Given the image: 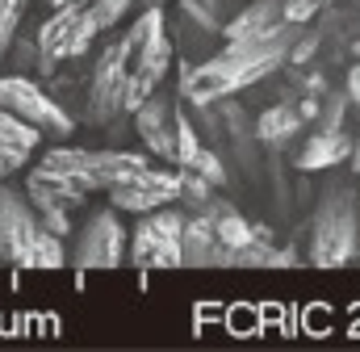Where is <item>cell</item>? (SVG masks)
<instances>
[{"label":"cell","mask_w":360,"mask_h":352,"mask_svg":"<svg viewBox=\"0 0 360 352\" xmlns=\"http://www.w3.org/2000/svg\"><path fill=\"white\" fill-rule=\"evenodd\" d=\"M147 168V156L134 151H89V147H51L25 176V197L38 210V218L63 239L72 231V210L89 193H109L126 176Z\"/></svg>","instance_id":"6da1fadb"},{"label":"cell","mask_w":360,"mask_h":352,"mask_svg":"<svg viewBox=\"0 0 360 352\" xmlns=\"http://www.w3.org/2000/svg\"><path fill=\"white\" fill-rule=\"evenodd\" d=\"M297 34H302L297 21H281V25L264 30V34L226 42L218 55L184 68L180 96L193 101V105H214V101H222V96H231L239 88H252V84H260V80H269L272 72L289 59Z\"/></svg>","instance_id":"7a4b0ae2"},{"label":"cell","mask_w":360,"mask_h":352,"mask_svg":"<svg viewBox=\"0 0 360 352\" xmlns=\"http://www.w3.org/2000/svg\"><path fill=\"white\" fill-rule=\"evenodd\" d=\"M63 239L38 218L21 189L0 180V264L13 268H63Z\"/></svg>","instance_id":"3957f363"},{"label":"cell","mask_w":360,"mask_h":352,"mask_svg":"<svg viewBox=\"0 0 360 352\" xmlns=\"http://www.w3.org/2000/svg\"><path fill=\"white\" fill-rule=\"evenodd\" d=\"M126 46H130V80H126V113H134L155 88L168 80L172 68V38H168V21L160 4H147L134 25L126 30Z\"/></svg>","instance_id":"277c9868"},{"label":"cell","mask_w":360,"mask_h":352,"mask_svg":"<svg viewBox=\"0 0 360 352\" xmlns=\"http://www.w3.org/2000/svg\"><path fill=\"white\" fill-rule=\"evenodd\" d=\"M356 244H360L356 193L344 180H331L323 189L314 222H310V264L314 268H344L356 256Z\"/></svg>","instance_id":"5b68a950"},{"label":"cell","mask_w":360,"mask_h":352,"mask_svg":"<svg viewBox=\"0 0 360 352\" xmlns=\"http://www.w3.org/2000/svg\"><path fill=\"white\" fill-rule=\"evenodd\" d=\"M101 34H105V30H101L96 13H92L84 0H68V4H59V8L38 25V38H34V42H38V68L51 76L59 63L80 59Z\"/></svg>","instance_id":"8992f818"},{"label":"cell","mask_w":360,"mask_h":352,"mask_svg":"<svg viewBox=\"0 0 360 352\" xmlns=\"http://www.w3.org/2000/svg\"><path fill=\"white\" fill-rule=\"evenodd\" d=\"M126 80H130V46H126V34H117L113 42L101 46L92 63L89 92H84L89 126H113L117 118H126Z\"/></svg>","instance_id":"52a82bcc"},{"label":"cell","mask_w":360,"mask_h":352,"mask_svg":"<svg viewBox=\"0 0 360 352\" xmlns=\"http://www.w3.org/2000/svg\"><path fill=\"white\" fill-rule=\"evenodd\" d=\"M0 109L13 113L17 122L34 126L38 134H72L76 130V118L63 109V101H55L46 88L30 76H0Z\"/></svg>","instance_id":"ba28073f"},{"label":"cell","mask_w":360,"mask_h":352,"mask_svg":"<svg viewBox=\"0 0 360 352\" xmlns=\"http://www.w3.org/2000/svg\"><path fill=\"white\" fill-rule=\"evenodd\" d=\"M126 227L117 218V210H92L76 235V248H72V268L76 272H113L122 256H126Z\"/></svg>","instance_id":"9c48e42d"},{"label":"cell","mask_w":360,"mask_h":352,"mask_svg":"<svg viewBox=\"0 0 360 352\" xmlns=\"http://www.w3.org/2000/svg\"><path fill=\"white\" fill-rule=\"evenodd\" d=\"M180 231H184V214L180 210H147L143 222L130 235V260L139 268H184L180 256Z\"/></svg>","instance_id":"30bf717a"},{"label":"cell","mask_w":360,"mask_h":352,"mask_svg":"<svg viewBox=\"0 0 360 352\" xmlns=\"http://www.w3.org/2000/svg\"><path fill=\"white\" fill-rule=\"evenodd\" d=\"M176 197H180V172H164V168H151V164L109 189V206L117 214H147V210H160Z\"/></svg>","instance_id":"8fae6325"},{"label":"cell","mask_w":360,"mask_h":352,"mask_svg":"<svg viewBox=\"0 0 360 352\" xmlns=\"http://www.w3.org/2000/svg\"><path fill=\"white\" fill-rule=\"evenodd\" d=\"M176 101H168V96H160V88L130 113L134 118V130H139V139H143V147L151 151V156H160V160H168V164H176Z\"/></svg>","instance_id":"7c38bea8"},{"label":"cell","mask_w":360,"mask_h":352,"mask_svg":"<svg viewBox=\"0 0 360 352\" xmlns=\"http://www.w3.org/2000/svg\"><path fill=\"white\" fill-rule=\"evenodd\" d=\"M38 139H42V134H38L34 126H25V122H17L13 113L0 109V180L30 164Z\"/></svg>","instance_id":"4fadbf2b"},{"label":"cell","mask_w":360,"mask_h":352,"mask_svg":"<svg viewBox=\"0 0 360 352\" xmlns=\"http://www.w3.org/2000/svg\"><path fill=\"white\" fill-rule=\"evenodd\" d=\"M218 235H214V222L210 214H193L184 218V231H180V256H184V268H214V256H218Z\"/></svg>","instance_id":"5bb4252c"},{"label":"cell","mask_w":360,"mask_h":352,"mask_svg":"<svg viewBox=\"0 0 360 352\" xmlns=\"http://www.w3.org/2000/svg\"><path fill=\"white\" fill-rule=\"evenodd\" d=\"M348 151H352V143H348L344 130H314L306 139L302 156H297V168L302 172H323V168H335L340 160H348Z\"/></svg>","instance_id":"9a60e30c"},{"label":"cell","mask_w":360,"mask_h":352,"mask_svg":"<svg viewBox=\"0 0 360 352\" xmlns=\"http://www.w3.org/2000/svg\"><path fill=\"white\" fill-rule=\"evenodd\" d=\"M281 21H285V0H252L235 21L222 25V38H226V42L252 38V34H264L272 25H281Z\"/></svg>","instance_id":"2e32d148"},{"label":"cell","mask_w":360,"mask_h":352,"mask_svg":"<svg viewBox=\"0 0 360 352\" xmlns=\"http://www.w3.org/2000/svg\"><path fill=\"white\" fill-rule=\"evenodd\" d=\"M302 109L297 105H272V109H264L260 113V122H256V134L264 139V143H285V139H293L297 130H302Z\"/></svg>","instance_id":"e0dca14e"},{"label":"cell","mask_w":360,"mask_h":352,"mask_svg":"<svg viewBox=\"0 0 360 352\" xmlns=\"http://www.w3.org/2000/svg\"><path fill=\"white\" fill-rule=\"evenodd\" d=\"M25 8H30V0H0V59H8L17 30L25 21Z\"/></svg>","instance_id":"ac0fdd59"},{"label":"cell","mask_w":360,"mask_h":352,"mask_svg":"<svg viewBox=\"0 0 360 352\" xmlns=\"http://www.w3.org/2000/svg\"><path fill=\"white\" fill-rule=\"evenodd\" d=\"M344 118H348V92H331L314 113V130H344Z\"/></svg>","instance_id":"d6986e66"},{"label":"cell","mask_w":360,"mask_h":352,"mask_svg":"<svg viewBox=\"0 0 360 352\" xmlns=\"http://www.w3.org/2000/svg\"><path fill=\"white\" fill-rule=\"evenodd\" d=\"M210 180L201 172H193V168H180V197L176 201H184V206H193V210H201L205 201H210Z\"/></svg>","instance_id":"ffe728a7"},{"label":"cell","mask_w":360,"mask_h":352,"mask_svg":"<svg viewBox=\"0 0 360 352\" xmlns=\"http://www.w3.org/2000/svg\"><path fill=\"white\" fill-rule=\"evenodd\" d=\"M84 4L96 13L101 30H113V25H117V21H122V17H126V13H130L139 0H84Z\"/></svg>","instance_id":"44dd1931"},{"label":"cell","mask_w":360,"mask_h":352,"mask_svg":"<svg viewBox=\"0 0 360 352\" xmlns=\"http://www.w3.org/2000/svg\"><path fill=\"white\" fill-rule=\"evenodd\" d=\"M197 151H201L197 130L188 126V118H184V113H176V168L193 164V156H197Z\"/></svg>","instance_id":"7402d4cb"},{"label":"cell","mask_w":360,"mask_h":352,"mask_svg":"<svg viewBox=\"0 0 360 352\" xmlns=\"http://www.w3.org/2000/svg\"><path fill=\"white\" fill-rule=\"evenodd\" d=\"M184 168L201 172L210 184H222V180H226V168H222V160H218L214 151H197V156H193V164H184Z\"/></svg>","instance_id":"603a6c76"},{"label":"cell","mask_w":360,"mask_h":352,"mask_svg":"<svg viewBox=\"0 0 360 352\" xmlns=\"http://www.w3.org/2000/svg\"><path fill=\"white\" fill-rule=\"evenodd\" d=\"M327 0H285V21H297V25H306L319 8H323Z\"/></svg>","instance_id":"cb8c5ba5"},{"label":"cell","mask_w":360,"mask_h":352,"mask_svg":"<svg viewBox=\"0 0 360 352\" xmlns=\"http://www.w3.org/2000/svg\"><path fill=\"white\" fill-rule=\"evenodd\" d=\"M348 101H356V109H360V59L348 68Z\"/></svg>","instance_id":"d4e9b609"},{"label":"cell","mask_w":360,"mask_h":352,"mask_svg":"<svg viewBox=\"0 0 360 352\" xmlns=\"http://www.w3.org/2000/svg\"><path fill=\"white\" fill-rule=\"evenodd\" d=\"M348 160H352V172L360 176V134H356V143H352V151H348Z\"/></svg>","instance_id":"484cf974"},{"label":"cell","mask_w":360,"mask_h":352,"mask_svg":"<svg viewBox=\"0 0 360 352\" xmlns=\"http://www.w3.org/2000/svg\"><path fill=\"white\" fill-rule=\"evenodd\" d=\"M46 4H51V8H59V4H68V0H46Z\"/></svg>","instance_id":"4316f807"},{"label":"cell","mask_w":360,"mask_h":352,"mask_svg":"<svg viewBox=\"0 0 360 352\" xmlns=\"http://www.w3.org/2000/svg\"><path fill=\"white\" fill-rule=\"evenodd\" d=\"M139 4H160V0H139Z\"/></svg>","instance_id":"83f0119b"},{"label":"cell","mask_w":360,"mask_h":352,"mask_svg":"<svg viewBox=\"0 0 360 352\" xmlns=\"http://www.w3.org/2000/svg\"><path fill=\"white\" fill-rule=\"evenodd\" d=\"M205 4H218V0H205Z\"/></svg>","instance_id":"f1b7e54d"},{"label":"cell","mask_w":360,"mask_h":352,"mask_svg":"<svg viewBox=\"0 0 360 352\" xmlns=\"http://www.w3.org/2000/svg\"><path fill=\"white\" fill-rule=\"evenodd\" d=\"M356 55H360V42H356Z\"/></svg>","instance_id":"f546056e"},{"label":"cell","mask_w":360,"mask_h":352,"mask_svg":"<svg viewBox=\"0 0 360 352\" xmlns=\"http://www.w3.org/2000/svg\"><path fill=\"white\" fill-rule=\"evenodd\" d=\"M327 4H331V0H327Z\"/></svg>","instance_id":"4dcf8cb0"}]
</instances>
